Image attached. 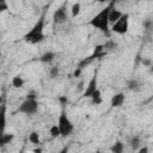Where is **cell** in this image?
Listing matches in <instances>:
<instances>
[{"mask_svg":"<svg viewBox=\"0 0 153 153\" xmlns=\"http://www.w3.org/2000/svg\"><path fill=\"white\" fill-rule=\"evenodd\" d=\"M8 11V2L7 0H0V13Z\"/></svg>","mask_w":153,"mask_h":153,"instance_id":"obj_21","label":"cell"},{"mask_svg":"<svg viewBox=\"0 0 153 153\" xmlns=\"http://www.w3.org/2000/svg\"><path fill=\"white\" fill-rule=\"evenodd\" d=\"M136 152H139V153H148V148L145 146V147H140Z\"/></svg>","mask_w":153,"mask_h":153,"instance_id":"obj_24","label":"cell"},{"mask_svg":"<svg viewBox=\"0 0 153 153\" xmlns=\"http://www.w3.org/2000/svg\"><path fill=\"white\" fill-rule=\"evenodd\" d=\"M142 63H143V65H146L147 67H149V66L152 65V61H151V60H148V59H143V60H142Z\"/></svg>","mask_w":153,"mask_h":153,"instance_id":"obj_25","label":"cell"},{"mask_svg":"<svg viewBox=\"0 0 153 153\" xmlns=\"http://www.w3.org/2000/svg\"><path fill=\"white\" fill-rule=\"evenodd\" d=\"M29 141L33 145H39L41 143V137H39V134L37 131H31L29 134Z\"/></svg>","mask_w":153,"mask_h":153,"instance_id":"obj_18","label":"cell"},{"mask_svg":"<svg viewBox=\"0 0 153 153\" xmlns=\"http://www.w3.org/2000/svg\"><path fill=\"white\" fill-rule=\"evenodd\" d=\"M129 145H130V147H131L133 151H137V149L140 148V146H141V140H140V137H139V136H133V137L130 139V141H129Z\"/></svg>","mask_w":153,"mask_h":153,"instance_id":"obj_17","label":"cell"},{"mask_svg":"<svg viewBox=\"0 0 153 153\" xmlns=\"http://www.w3.org/2000/svg\"><path fill=\"white\" fill-rule=\"evenodd\" d=\"M110 151H111L112 153H122V152L124 151V143H123L121 140H116V141L111 145Z\"/></svg>","mask_w":153,"mask_h":153,"instance_id":"obj_15","label":"cell"},{"mask_svg":"<svg viewBox=\"0 0 153 153\" xmlns=\"http://www.w3.org/2000/svg\"><path fill=\"white\" fill-rule=\"evenodd\" d=\"M44 26H45V18L44 16L39 17V19L33 24V26L24 35V41L30 44H38L44 41Z\"/></svg>","mask_w":153,"mask_h":153,"instance_id":"obj_1","label":"cell"},{"mask_svg":"<svg viewBox=\"0 0 153 153\" xmlns=\"http://www.w3.org/2000/svg\"><path fill=\"white\" fill-rule=\"evenodd\" d=\"M57 127L60 129V136H62V137H68L74 131V124L71 121V118L68 117V115H67L65 109H62L60 115H59Z\"/></svg>","mask_w":153,"mask_h":153,"instance_id":"obj_3","label":"cell"},{"mask_svg":"<svg viewBox=\"0 0 153 153\" xmlns=\"http://www.w3.org/2000/svg\"><path fill=\"white\" fill-rule=\"evenodd\" d=\"M38 108H39V104H38L37 98L26 97V98L19 104L17 111L20 112V114L27 115V116H32V115H35V114L38 111Z\"/></svg>","mask_w":153,"mask_h":153,"instance_id":"obj_4","label":"cell"},{"mask_svg":"<svg viewBox=\"0 0 153 153\" xmlns=\"http://www.w3.org/2000/svg\"><path fill=\"white\" fill-rule=\"evenodd\" d=\"M14 140V134L12 133H2L0 135V147H5L7 145H10L12 141Z\"/></svg>","mask_w":153,"mask_h":153,"instance_id":"obj_13","label":"cell"},{"mask_svg":"<svg viewBox=\"0 0 153 153\" xmlns=\"http://www.w3.org/2000/svg\"><path fill=\"white\" fill-rule=\"evenodd\" d=\"M71 17L72 18H75V17H78L79 14H80V12H81V4L80 2H74L72 6H71Z\"/></svg>","mask_w":153,"mask_h":153,"instance_id":"obj_16","label":"cell"},{"mask_svg":"<svg viewBox=\"0 0 153 153\" xmlns=\"http://www.w3.org/2000/svg\"><path fill=\"white\" fill-rule=\"evenodd\" d=\"M97 2H99V4H104V2H108V1H110V0H96Z\"/></svg>","mask_w":153,"mask_h":153,"instance_id":"obj_27","label":"cell"},{"mask_svg":"<svg viewBox=\"0 0 153 153\" xmlns=\"http://www.w3.org/2000/svg\"><path fill=\"white\" fill-rule=\"evenodd\" d=\"M67 20H68L67 5L63 4L53 12V23L55 25H61V24H65Z\"/></svg>","mask_w":153,"mask_h":153,"instance_id":"obj_6","label":"cell"},{"mask_svg":"<svg viewBox=\"0 0 153 153\" xmlns=\"http://www.w3.org/2000/svg\"><path fill=\"white\" fill-rule=\"evenodd\" d=\"M0 56H1V51H0Z\"/></svg>","mask_w":153,"mask_h":153,"instance_id":"obj_28","label":"cell"},{"mask_svg":"<svg viewBox=\"0 0 153 153\" xmlns=\"http://www.w3.org/2000/svg\"><path fill=\"white\" fill-rule=\"evenodd\" d=\"M56 57V53L55 51H51V50H48L45 53H43L41 56H39V61L42 63H50L55 60Z\"/></svg>","mask_w":153,"mask_h":153,"instance_id":"obj_12","label":"cell"},{"mask_svg":"<svg viewBox=\"0 0 153 153\" xmlns=\"http://www.w3.org/2000/svg\"><path fill=\"white\" fill-rule=\"evenodd\" d=\"M112 2L110 5H108L106 7H104L103 10H100L96 16L92 17V19L90 20V25L104 33H109V30H110V23H109V18H108V14H109V11L110 8L115 5V1L116 0H111Z\"/></svg>","mask_w":153,"mask_h":153,"instance_id":"obj_2","label":"cell"},{"mask_svg":"<svg viewBox=\"0 0 153 153\" xmlns=\"http://www.w3.org/2000/svg\"><path fill=\"white\" fill-rule=\"evenodd\" d=\"M60 102L62 103V105H65L67 103V98L66 97H60Z\"/></svg>","mask_w":153,"mask_h":153,"instance_id":"obj_26","label":"cell"},{"mask_svg":"<svg viewBox=\"0 0 153 153\" xmlns=\"http://www.w3.org/2000/svg\"><path fill=\"white\" fill-rule=\"evenodd\" d=\"M11 85L14 88H22L25 85V80H24V78L22 75H14L12 78V80H11Z\"/></svg>","mask_w":153,"mask_h":153,"instance_id":"obj_14","label":"cell"},{"mask_svg":"<svg viewBox=\"0 0 153 153\" xmlns=\"http://www.w3.org/2000/svg\"><path fill=\"white\" fill-rule=\"evenodd\" d=\"M6 123H7V120H6V105L1 104L0 105V135L2 133H5Z\"/></svg>","mask_w":153,"mask_h":153,"instance_id":"obj_11","label":"cell"},{"mask_svg":"<svg viewBox=\"0 0 153 153\" xmlns=\"http://www.w3.org/2000/svg\"><path fill=\"white\" fill-rule=\"evenodd\" d=\"M111 31L117 35H126L129 30V13H123L120 19L111 24Z\"/></svg>","mask_w":153,"mask_h":153,"instance_id":"obj_5","label":"cell"},{"mask_svg":"<svg viewBox=\"0 0 153 153\" xmlns=\"http://www.w3.org/2000/svg\"><path fill=\"white\" fill-rule=\"evenodd\" d=\"M124 12H122L121 10H118V8H116L115 7V5L110 8V11H109V14H108V18H109V23H110V25L111 24H114L117 19H120L121 18V16L123 14Z\"/></svg>","mask_w":153,"mask_h":153,"instance_id":"obj_9","label":"cell"},{"mask_svg":"<svg viewBox=\"0 0 153 153\" xmlns=\"http://www.w3.org/2000/svg\"><path fill=\"white\" fill-rule=\"evenodd\" d=\"M49 134L51 137H59L60 136V129L57 127V124H53L50 128H49Z\"/></svg>","mask_w":153,"mask_h":153,"instance_id":"obj_19","label":"cell"},{"mask_svg":"<svg viewBox=\"0 0 153 153\" xmlns=\"http://www.w3.org/2000/svg\"><path fill=\"white\" fill-rule=\"evenodd\" d=\"M98 88V71H96L92 75V78L90 79V81L87 82L84 92H82V97L84 98H91V96L93 94V92Z\"/></svg>","mask_w":153,"mask_h":153,"instance_id":"obj_7","label":"cell"},{"mask_svg":"<svg viewBox=\"0 0 153 153\" xmlns=\"http://www.w3.org/2000/svg\"><path fill=\"white\" fill-rule=\"evenodd\" d=\"M59 73H60V71H59V67H56V66H54V67H50V69H49V76H50L51 79H55V78H57V76H59Z\"/></svg>","mask_w":153,"mask_h":153,"instance_id":"obj_20","label":"cell"},{"mask_svg":"<svg viewBox=\"0 0 153 153\" xmlns=\"http://www.w3.org/2000/svg\"><path fill=\"white\" fill-rule=\"evenodd\" d=\"M102 102H103L102 96H99V97H94V98H91V103H92V105H99V104H102Z\"/></svg>","mask_w":153,"mask_h":153,"instance_id":"obj_22","label":"cell"},{"mask_svg":"<svg viewBox=\"0 0 153 153\" xmlns=\"http://www.w3.org/2000/svg\"><path fill=\"white\" fill-rule=\"evenodd\" d=\"M81 71H82V68H80V67H76V69L74 71V73H73V75L75 76V78H78L80 74H81Z\"/></svg>","mask_w":153,"mask_h":153,"instance_id":"obj_23","label":"cell"},{"mask_svg":"<svg viewBox=\"0 0 153 153\" xmlns=\"http://www.w3.org/2000/svg\"><path fill=\"white\" fill-rule=\"evenodd\" d=\"M126 102V94L123 92H117L115 93L111 99H110V105L112 108H121Z\"/></svg>","mask_w":153,"mask_h":153,"instance_id":"obj_8","label":"cell"},{"mask_svg":"<svg viewBox=\"0 0 153 153\" xmlns=\"http://www.w3.org/2000/svg\"><path fill=\"white\" fill-rule=\"evenodd\" d=\"M127 88L129 90V91H131V92H140L141 90H142V84L137 80V79H129L128 81H127Z\"/></svg>","mask_w":153,"mask_h":153,"instance_id":"obj_10","label":"cell"}]
</instances>
